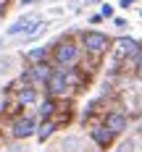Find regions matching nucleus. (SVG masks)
Listing matches in <instances>:
<instances>
[{"instance_id":"f257e3e1","label":"nucleus","mask_w":142,"mask_h":152,"mask_svg":"<svg viewBox=\"0 0 142 152\" xmlns=\"http://www.w3.org/2000/svg\"><path fill=\"white\" fill-rule=\"evenodd\" d=\"M79 53H82V47H79L71 37L55 42V45H53V63H55V68H71V66H77Z\"/></svg>"},{"instance_id":"f03ea898","label":"nucleus","mask_w":142,"mask_h":152,"mask_svg":"<svg viewBox=\"0 0 142 152\" xmlns=\"http://www.w3.org/2000/svg\"><path fill=\"white\" fill-rule=\"evenodd\" d=\"M82 50H87V55H90V58H97V61H100V55L110 50L108 34H103V31H95V29L82 31Z\"/></svg>"},{"instance_id":"7ed1b4c3","label":"nucleus","mask_w":142,"mask_h":152,"mask_svg":"<svg viewBox=\"0 0 142 152\" xmlns=\"http://www.w3.org/2000/svg\"><path fill=\"white\" fill-rule=\"evenodd\" d=\"M68 71H71V68H55V71H53L50 81L45 84V89H47V97L58 100V97H63L66 92L71 89V87H68Z\"/></svg>"},{"instance_id":"20e7f679","label":"nucleus","mask_w":142,"mask_h":152,"mask_svg":"<svg viewBox=\"0 0 142 152\" xmlns=\"http://www.w3.org/2000/svg\"><path fill=\"white\" fill-rule=\"evenodd\" d=\"M40 24H42V21H40V16H37V13H26V16H21L13 26H8L5 37H16V34H32V31L37 29Z\"/></svg>"},{"instance_id":"39448f33","label":"nucleus","mask_w":142,"mask_h":152,"mask_svg":"<svg viewBox=\"0 0 142 152\" xmlns=\"http://www.w3.org/2000/svg\"><path fill=\"white\" fill-rule=\"evenodd\" d=\"M103 126H105V129H110V131L118 137V134H124V131H126L129 118H126L124 110H108V113L103 115Z\"/></svg>"},{"instance_id":"423d86ee","label":"nucleus","mask_w":142,"mask_h":152,"mask_svg":"<svg viewBox=\"0 0 142 152\" xmlns=\"http://www.w3.org/2000/svg\"><path fill=\"white\" fill-rule=\"evenodd\" d=\"M137 47H140L137 39H132V37H121V39L113 42V58H116L118 63H121V61H129V58L137 53Z\"/></svg>"},{"instance_id":"0eeeda50","label":"nucleus","mask_w":142,"mask_h":152,"mask_svg":"<svg viewBox=\"0 0 142 152\" xmlns=\"http://www.w3.org/2000/svg\"><path fill=\"white\" fill-rule=\"evenodd\" d=\"M34 131H37V123H34L32 115H18L13 121V126H11V134H13L16 139H26V137H32Z\"/></svg>"},{"instance_id":"6e6552de","label":"nucleus","mask_w":142,"mask_h":152,"mask_svg":"<svg viewBox=\"0 0 142 152\" xmlns=\"http://www.w3.org/2000/svg\"><path fill=\"white\" fill-rule=\"evenodd\" d=\"M90 137H92V142L97 144V147H103V150H108L110 144L116 142V134H113L110 129H105L103 123H100V126H92V129H90Z\"/></svg>"},{"instance_id":"1a4fd4ad","label":"nucleus","mask_w":142,"mask_h":152,"mask_svg":"<svg viewBox=\"0 0 142 152\" xmlns=\"http://www.w3.org/2000/svg\"><path fill=\"white\" fill-rule=\"evenodd\" d=\"M37 100V89L32 87V84H18L16 87V102L18 105H29Z\"/></svg>"},{"instance_id":"9d476101","label":"nucleus","mask_w":142,"mask_h":152,"mask_svg":"<svg viewBox=\"0 0 142 152\" xmlns=\"http://www.w3.org/2000/svg\"><path fill=\"white\" fill-rule=\"evenodd\" d=\"M53 53V47H47V45H42V47H34V50H29L24 58L29 63H34V66H40V63H47V55Z\"/></svg>"},{"instance_id":"9b49d317","label":"nucleus","mask_w":142,"mask_h":152,"mask_svg":"<svg viewBox=\"0 0 142 152\" xmlns=\"http://www.w3.org/2000/svg\"><path fill=\"white\" fill-rule=\"evenodd\" d=\"M55 129H58V123L53 121V118H50V121H42V123H40V129H37V139H40V142H45V139H50Z\"/></svg>"},{"instance_id":"f8f14e48","label":"nucleus","mask_w":142,"mask_h":152,"mask_svg":"<svg viewBox=\"0 0 142 152\" xmlns=\"http://www.w3.org/2000/svg\"><path fill=\"white\" fill-rule=\"evenodd\" d=\"M58 110V100H53V97H47L45 102H40V115L45 118V121H50L53 118V113Z\"/></svg>"},{"instance_id":"ddd939ff","label":"nucleus","mask_w":142,"mask_h":152,"mask_svg":"<svg viewBox=\"0 0 142 152\" xmlns=\"http://www.w3.org/2000/svg\"><path fill=\"white\" fill-rule=\"evenodd\" d=\"M61 150H66V152H82V139L79 137H66L61 142Z\"/></svg>"},{"instance_id":"4468645a","label":"nucleus","mask_w":142,"mask_h":152,"mask_svg":"<svg viewBox=\"0 0 142 152\" xmlns=\"http://www.w3.org/2000/svg\"><path fill=\"white\" fill-rule=\"evenodd\" d=\"M100 16H103V18H113V5L103 3V8H100Z\"/></svg>"},{"instance_id":"2eb2a0df","label":"nucleus","mask_w":142,"mask_h":152,"mask_svg":"<svg viewBox=\"0 0 142 152\" xmlns=\"http://www.w3.org/2000/svg\"><path fill=\"white\" fill-rule=\"evenodd\" d=\"M113 24H116V29H126V18H121V16L113 18Z\"/></svg>"},{"instance_id":"dca6fc26","label":"nucleus","mask_w":142,"mask_h":152,"mask_svg":"<svg viewBox=\"0 0 142 152\" xmlns=\"http://www.w3.org/2000/svg\"><path fill=\"white\" fill-rule=\"evenodd\" d=\"M134 3H137V0H118V5H121V8H129V5H134Z\"/></svg>"},{"instance_id":"f3484780","label":"nucleus","mask_w":142,"mask_h":152,"mask_svg":"<svg viewBox=\"0 0 142 152\" xmlns=\"http://www.w3.org/2000/svg\"><path fill=\"white\" fill-rule=\"evenodd\" d=\"M8 66H11V61L5 58V61H0V71H8Z\"/></svg>"},{"instance_id":"a211bd4d","label":"nucleus","mask_w":142,"mask_h":152,"mask_svg":"<svg viewBox=\"0 0 142 152\" xmlns=\"http://www.w3.org/2000/svg\"><path fill=\"white\" fill-rule=\"evenodd\" d=\"M97 3H103V0H84V5H97Z\"/></svg>"},{"instance_id":"6ab92c4d","label":"nucleus","mask_w":142,"mask_h":152,"mask_svg":"<svg viewBox=\"0 0 142 152\" xmlns=\"http://www.w3.org/2000/svg\"><path fill=\"white\" fill-rule=\"evenodd\" d=\"M29 3H37V0H21V5H29Z\"/></svg>"},{"instance_id":"aec40b11","label":"nucleus","mask_w":142,"mask_h":152,"mask_svg":"<svg viewBox=\"0 0 142 152\" xmlns=\"http://www.w3.org/2000/svg\"><path fill=\"white\" fill-rule=\"evenodd\" d=\"M137 76H140V79H142V66H140V68H137Z\"/></svg>"},{"instance_id":"412c9836","label":"nucleus","mask_w":142,"mask_h":152,"mask_svg":"<svg viewBox=\"0 0 142 152\" xmlns=\"http://www.w3.org/2000/svg\"><path fill=\"white\" fill-rule=\"evenodd\" d=\"M3 45H5V39H0V50H3Z\"/></svg>"},{"instance_id":"4be33fe9","label":"nucleus","mask_w":142,"mask_h":152,"mask_svg":"<svg viewBox=\"0 0 142 152\" xmlns=\"http://www.w3.org/2000/svg\"><path fill=\"white\" fill-rule=\"evenodd\" d=\"M140 16H142V11H140Z\"/></svg>"}]
</instances>
